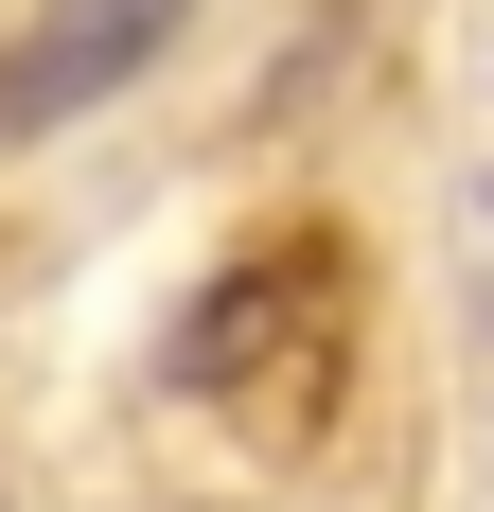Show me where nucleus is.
<instances>
[{
  "mask_svg": "<svg viewBox=\"0 0 494 512\" xmlns=\"http://www.w3.org/2000/svg\"><path fill=\"white\" fill-rule=\"evenodd\" d=\"M177 36H195V0H36V18L0 36V142L89 124V106H106V89H142Z\"/></svg>",
  "mask_w": 494,
  "mask_h": 512,
  "instance_id": "1",
  "label": "nucleus"
}]
</instances>
